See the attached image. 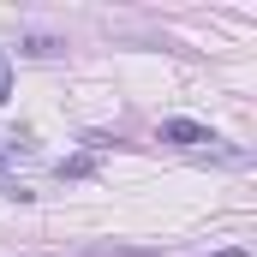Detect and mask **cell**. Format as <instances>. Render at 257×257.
Returning <instances> with one entry per match:
<instances>
[{"label": "cell", "mask_w": 257, "mask_h": 257, "mask_svg": "<svg viewBox=\"0 0 257 257\" xmlns=\"http://www.w3.org/2000/svg\"><path fill=\"white\" fill-rule=\"evenodd\" d=\"M162 144H180V150H209V156H227V162H245L221 132H209V126H197V120H162Z\"/></svg>", "instance_id": "1"}, {"label": "cell", "mask_w": 257, "mask_h": 257, "mask_svg": "<svg viewBox=\"0 0 257 257\" xmlns=\"http://www.w3.org/2000/svg\"><path fill=\"white\" fill-rule=\"evenodd\" d=\"M18 48H24V54H36V60H48V54H60L66 42H60V36H24Z\"/></svg>", "instance_id": "2"}, {"label": "cell", "mask_w": 257, "mask_h": 257, "mask_svg": "<svg viewBox=\"0 0 257 257\" xmlns=\"http://www.w3.org/2000/svg\"><path fill=\"white\" fill-rule=\"evenodd\" d=\"M90 257H162L156 245H90Z\"/></svg>", "instance_id": "3"}, {"label": "cell", "mask_w": 257, "mask_h": 257, "mask_svg": "<svg viewBox=\"0 0 257 257\" xmlns=\"http://www.w3.org/2000/svg\"><path fill=\"white\" fill-rule=\"evenodd\" d=\"M6 162H30V138H0V168Z\"/></svg>", "instance_id": "4"}, {"label": "cell", "mask_w": 257, "mask_h": 257, "mask_svg": "<svg viewBox=\"0 0 257 257\" xmlns=\"http://www.w3.org/2000/svg\"><path fill=\"white\" fill-rule=\"evenodd\" d=\"M96 174V156H72V162H60V180H90Z\"/></svg>", "instance_id": "5"}, {"label": "cell", "mask_w": 257, "mask_h": 257, "mask_svg": "<svg viewBox=\"0 0 257 257\" xmlns=\"http://www.w3.org/2000/svg\"><path fill=\"white\" fill-rule=\"evenodd\" d=\"M0 197H12V203H30V186H18V180H6V174H0Z\"/></svg>", "instance_id": "6"}, {"label": "cell", "mask_w": 257, "mask_h": 257, "mask_svg": "<svg viewBox=\"0 0 257 257\" xmlns=\"http://www.w3.org/2000/svg\"><path fill=\"white\" fill-rule=\"evenodd\" d=\"M12 96V66H6V54H0V102Z\"/></svg>", "instance_id": "7"}, {"label": "cell", "mask_w": 257, "mask_h": 257, "mask_svg": "<svg viewBox=\"0 0 257 257\" xmlns=\"http://www.w3.org/2000/svg\"><path fill=\"white\" fill-rule=\"evenodd\" d=\"M203 257H245V251H203Z\"/></svg>", "instance_id": "8"}]
</instances>
